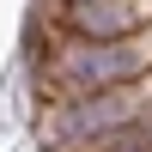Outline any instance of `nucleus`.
I'll return each mask as SVG.
<instances>
[{
    "label": "nucleus",
    "instance_id": "nucleus-1",
    "mask_svg": "<svg viewBox=\"0 0 152 152\" xmlns=\"http://www.w3.org/2000/svg\"><path fill=\"white\" fill-rule=\"evenodd\" d=\"M140 49H128L116 37V43H73L67 55H61V73H67L73 91H104V85L128 79V73H140Z\"/></svg>",
    "mask_w": 152,
    "mask_h": 152
},
{
    "label": "nucleus",
    "instance_id": "nucleus-2",
    "mask_svg": "<svg viewBox=\"0 0 152 152\" xmlns=\"http://www.w3.org/2000/svg\"><path fill=\"white\" fill-rule=\"evenodd\" d=\"M67 6H73V31L85 43H116V37H128L140 24L134 0H67Z\"/></svg>",
    "mask_w": 152,
    "mask_h": 152
}]
</instances>
